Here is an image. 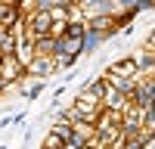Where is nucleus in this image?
<instances>
[{
  "label": "nucleus",
  "mask_w": 155,
  "mask_h": 149,
  "mask_svg": "<svg viewBox=\"0 0 155 149\" xmlns=\"http://www.w3.org/2000/svg\"><path fill=\"white\" fill-rule=\"evenodd\" d=\"M102 78H124V81H140V68L134 56H124V59H115L112 65L102 71Z\"/></svg>",
  "instance_id": "f257e3e1"
},
{
  "label": "nucleus",
  "mask_w": 155,
  "mask_h": 149,
  "mask_svg": "<svg viewBox=\"0 0 155 149\" xmlns=\"http://www.w3.org/2000/svg\"><path fill=\"white\" fill-rule=\"evenodd\" d=\"M102 93H106V78H93V81H87L84 87H81V93H78L74 99H81V103H87V106H93V109H102Z\"/></svg>",
  "instance_id": "f03ea898"
},
{
  "label": "nucleus",
  "mask_w": 155,
  "mask_h": 149,
  "mask_svg": "<svg viewBox=\"0 0 155 149\" xmlns=\"http://www.w3.org/2000/svg\"><path fill=\"white\" fill-rule=\"evenodd\" d=\"M56 74V65H53V59H34L28 68H25V78H31V81H47V78H53Z\"/></svg>",
  "instance_id": "7ed1b4c3"
},
{
  "label": "nucleus",
  "mask_w": 155,
  "mask_h": 149,
  "mask_svg": "<svg viewBox=\"0 0 155 149\" xmlns=\"http://www.w3.org/2000/svg\"><path fill=\"white\" fill-rule=\"evenodd\" d=\"M106 41H109L106 34H99V31H90V28H87V34H84V56L96 53V50H99L102 44H106Z\"/></svg>",
  "instance_id": "20e7f679"
},
{
  "label": "nucleus",
  "mask_w": 155,
  "mask_h": 149,
  "mask_svg": "<svg viewBox=\"0 0 155 149\" xmlns=\"http://www.w3.org/2000/svg\"><path fill=\"white\" fill-rule=\"evenodd\" d=\"M149 140H143V137H130V140H121L118 146H112V149H146Z\"/></svg>",
  "instance_id": "39448f33"
},
{
  "label": "nucleus",
  "mask_w": 155,
  "mask_h": 149,
  "mask_svg": "<svg viewBox=\"0 0 155 149\" xmlns=\"http://www.w3.org/2000/svg\"><path fill=\"white\" fill-rule=\"evenodd\" d=\"M41 93H44V81H31L28 87H22V96L25 99H37Z\"/></svg>",
  "instance_id": "423d86ee"
},
{
  "label": "nucleus",
  "mask_w": 155,
  "mask_h": 149,
  "mask_svg": "<svg viewBox=\"0 0 155 149\" xmlns=\"http://www.w3.org/2000/svg\"><path fill=\"white\" fill-rule=\"evenodd\" d=\"M62 146H65V143H62L56 134H50V131H47V137H44V146H41V149H62Z\"/></svg>",
  "instance_id": "0eeeda50"
},
{
  "label": "nucleus",
  "mask_w": 155,
  "mask_h": 149,
  "mask_svg": "<svg viewBox=\"0 0 155 149\" xmlns=\"http://www.w3.org/2000/svg\"><path fill=\"white\" fill-rule=\"evenodd\" d=\"M12 34H16V31H9V28H3V25H0V47H3V44L9 41V37H12Z\"/></svg>",
  "instance_id": "6e6552de"
},
{
  "label": "nucleus",
  "mask_w": 155,
  "mask_h": 149,
  "mask_svg": "<svg viewBox=\"0 0 155 149\" xmlns=\"http://www.w3.org/2000/svg\"><path fill=\"white\" fill-rule=\"evenodd\" d=\"M152 149H155V146H152Z\"/></svg>",
  "instance_id": "1a4fd4ad"
}]
</instances>
